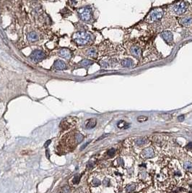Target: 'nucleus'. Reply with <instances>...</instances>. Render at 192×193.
<instances>
[{"instance_id":"5701e85b","label":"nucleus","mask_w":192,"mask_h":193,"mask_svg":"<svg viewBox=\"0 0 192 193\" xmlns=\"http://www.w3.org/2000/svg\"><path fill=\"white\" fill-rule=\"evenodd\" d=\"M135 189V185L134 184H130L129 186H128L127 188H126V189H127V191L128 192H132V191H134Z\"/></svg>"},{"instance_id":"f3484780","label":"nucleus","mask_w":192,"mask_h":193,"mask_svg":"<svg viewBox=\"0 0 192 193\" xmlns=\"http://www.w3.org/2000/svg\"><path fill=\"white\" fill-rule=\"evenodd\" d=\"M28 40L30 41H36L37 39H38V36H37V34L36 33L31 32L28 34Z\"/></svg>"},{"instance_id":"393cba45","label":"nucleus","mask_w":192,"mask_h":193,"mask_svg":"<svg viewBox=\"0 0 192 193\" xmlns=\"http://www.w3.org/2000/svg\"><path fill=\"white\" fill-rule=\"evenodd\" d=\"M93 184L94 186H98L100 184V182L98 180H95V181H93Z\"/></svg>"},{"instance_id":"9b49d317","label":"nucleus","mask_w":192,"mask_h":193,"mask_svg":"<svg viewBox=\"0 0 192 193\" xmlns=\"http://www.w3.org/2000/svg\"><path fill=\"white\" fill-rule=\"evenodd\" d=\"M59 54L60 57L65 59H69L72 56V52H70V50H69L67 49H62L59 51Z\"/></svg>"},{"instance_id":"dca6fc26","label":"nucleus","mask_w":192,"mask_h":193,"mask_svg":"<svg viewBox=\"0 0 192 193\" xmlns=\"http://www.w3.org/2000/svg\"><path fill=\"white\" fill-rule=\"evenodd\" d=\"M134 143L137 146H142L147 143V139L145 138H138L134 141Z\"/></svg>"},{"instance_id":"a878e982","label":"nucleus","mask_w":192,"mask_h":193,"mask_svg":"<svg viewBox=\"0 0 192 193\" xmlns=\"http://www.w3.org/2000/svg\"><path fill=\"white\" fill-rule=\"evenodd\" d=\"M186 148L188 150H192V142H190L187 145Z\"/></svg>"},{"instance_id":"4468645a","label":"nucleus","mask_w":192,"mask_h":193,"mask_svg":"<svg viewBox=\"0 0 192 193\" xmlns=\"http://www.w3.org/2000/svg\"><path fill=\"white\" fill-rule=\"evenodd\" d=\"M121 66L124 67H130L133 65V61L129 58H126V59H124L121 61Z\"/></svg>"},{"instance_id":"a211bd4d","label":"nucleus","mask_w":192,"mask_h":193,"mask_svg":"<svg viewBox=\"0 0 192 193\" xmlns=\"http://www.w3.org/2000/svg\"><path fill=\"white\" fill-rule=\"evenodd\" d=\"M117 125H118V127L120 128V129H122V128H124V129H127V128L129 127V125L126 122L122 121V120H121V121L119 122V123H118Z\"/></svg>"},{"instance_id":"2eb2a0df","label":"nucleus","mask_w":192,"mask_h":193,"mask_svg":"<svg viewBox=\"0 0 192 193\" xmlns=\"http://www.w3.org/2000/svg\"><path fill=\"white\" fill-rule=\"evenodd\" d=\"M87 55L90 57H93L95 58L97 57V52L95 50V49L94 48H91V49H89L87 51Z\"/></svg>"},{"instance_id":"f8f14e48","label":"nucleus","mask_w":192,"mask_h":193,"mask_svg":"<svg viewBox=\"0 0 192 193\" xmlns=\"http://www.w3.org/2000/svg\"><path fill=\"white\" fill-rule=\"evenodd\" d=\"M54 67L56 68L58 70H63L65 69L67 66L64 62H63L62 60H57L54 63Z\"/></svg>"},{"instance_id":"aec40b11","label":"nucleus","mask_w":192,"mask_h":193,"mask_svg":"<svg viewBox=\"0 0 192 193\" xmlns=\"http://www.w3.org/2000/svg\"><path fill=\"white\" fill-rule=\"evenodd\" d=\"M183 167L184 168L187 170V171H190L192 169V162L191 161H186L184 162L183 164Z\"/></svg>"},{"instance_id":"b1692460","label":"nucleus","mask_w":192,"mask_h":193,"mask_svg":"<svg viewBox=\"0 0 192 193\" xmlns=\"http://www.w3.org/2000/svg\"><path fill=\"white\" fill-rule=\"evenodd\" d=\"M79 180H80V177L79 176H75L74 177V179H73V183L74 184H78L79 182Z\"/></svg>"},{"instance_id":"20e7f679","label":"nucleus","mask_w":192,"mask_h":193,"mask_svg":"<svg viewBox=\"0 0 192 193\" xmlns=\"http://www.w3.org/2000/svg\"><path fill=\"white\" fill-rule=\"evenodd\" d=\"M78 13L81 20L84 21H88L92 17V11L88 7H83L79 9Z\"/></svg>"},{"instance_id":"0eeeda50","label":"nucleus","mask_w":192,"mask_h":193,"mask_svg":"<svg viewBox=\"0 0 192 193\" xmlns=\"http://www.w3.org/2000/svg\"><path fill=\"white\" fill-rule=\"evenodd\" d=\"M154 156H155L154 150L150 147L145 148L141 153V156L143 158H152Z\"/></svg>"},{"instance_id":"412c9836","label":"nucleus","mask_w":192,"mask_h":193,"mask_svg":"<svg viewBox=\"0 0 192 193\" xmlns=\"http://www.w3.org/2000/svg\"><path fill=\"white\" fill-rule=\"evenodd\" d=\"M147 120V117L145 116H140L137 117V121L139 122H146Z\"/></svg>"},{"instance_id":"f03ea898","label":"nucleus","mask_w":192,"mask_h":193,"mask_svg":"<svg viewBox=\"0 0 192 193\" xmlns=\"http://www.w3.org/2000/svg\"><path fill=\"white\" fill-rule=\"evenodd\" d=\"M188 7V3L187 2H177L172 6V12L176 15H183L186 12Z\"/></svg>"},{"instance_id":"6ab92c4d","label":"nucleus","mask_w":192,"mask_h":193,"mask_svg":"<svg viewBox=\"0 0 192 193\" xmlns=\"http://www.w3.org/2000/svg\"><path fill=\"white\" fill-rule=\"evenodd\" d=\"M79 64H80V65H81L82 67H88L89 65L92 64H93V62L90 61V59H83Z\"/></svg>"},{"instance_id":"9d476101","label":"nucleus","mask_w":192,"mask_h":193,"mask_svg":"<svg viewBox=\"0 0 192 193\" xmlns=\"http://www.w3.org/2000/svg\"><path fill=\"white\" fill-rule=\"evenodd\" d=\"M180 24L183 26H189L192 25V17H183L180 19Z\"/></svg>"},{"instance_id":"ddd939ff","label":"nucleus","mask_w":192,"mask_h":193,"mask_svg":"<svg viewBox=\"0 0 192 193\" xmlns=\"http://www.w3.org/2000/svg\"><path fill=\"white\" fill-rule=\"evenodd\" d=\"M97 124V120L95 119H90L87 120L85 122V127L87 129H93L94 128Z\"/></svg>"},{"instance_id":"423d86ee","label":"nucleus","mask_w":192,"mask_h":193,"mask_svg":"<svg viewBox=\"0 0 192 193\" xmlns=\"http://www.w3.org/2000/svg\"><path fill=\"white\" fill-rule=\"evenodd\" d=\"M74 125H75L74 118L67 117V118H66V119H64L62 121L60 127H61V128H62L63 130H67V129L71 128Z\"/></svg>"},{"instance_id":"7ed1b4c3","label":"nucleus","mask_w":192,"mask_h":193,"mask_svg":"<svg viewBox=\"0 0 192 193\" xmlns=\"http://www.w3.org/2000/svg\"><path fill=\"white\" fill-rule=\"evenodd\" d=\"M163 16V10L160 8H156L150 12L147 17V20L148 22H155L160 20Z\"/></svg>"},{"instance_id":"4be33fe9","label":"nucleus","mask_w":192,"mask_h":193,"mask_svg":"<svg viewBox=\"0 0 192 193\" xmlns=\"http://www.w3.org/2000/svg\"><path fill=\"white\" fill-rule=\"evenodd\" d=\"M107 154H108V156H111V157L114 156L115 154V150L114 149V148H112V149L109 150L107 152Z\"/></svg>"},{"instance_id":"1a4fd4ad","label":"nucleus","mask_w":192,"mask_h":193,"mask_svg":"<svg viewBox=\"0 0 192 193\" xmlns=\"http://www.w3.org/2000/svg\"><path fill=\"white\" fill-rule=\"evenodd\" d=\"M130 53H131V54L133 57L139 59L141 56L140 48L139 46H132L130 48Z\"/></svg>"},{"instance_id":"6e6552de","label":"nucleus","mask_w":192,"mask_h":193,"mask_svg":"<svg viewBox=\"0 0 192 193\" xmlns=\"http://www.w3.org/2000/svg\"><path fill=\"white\" fill-rule=\"evenodd\" d=\"M161 37L165 41L169 44L171 43L173 41V34L171 31H163L161 33Z\"/></svg>"},{"instance_id":"bb28decb","label":"nucleus","mask_w":192,"mask_h":193,"mask_svg":"<svg viewBox=\"0 0 192 193\" xmlns=\"http://www.w3.org/2000/svg\"><path fill=\"white\" fill-rule=\"evenodd\" d=\"M178 119L179 120L180 122H183V121L184 120V116H183V115H181V116H179L178 117Z\"/></svg>"},{"instance_id":"f257e3e1","label":"nucleus","mask_w":192,"mask_h":193,"mask_svg":"<svg viewBox=\"0 0 192 193\" xmlns=\"http://www.w3.org/2000/svg\"><path fill=\"white\" fill-rule=\"evenodd\" d=\"M74 41L78 45H86L91 40V36L85 32H77L73 36Z\"/></svg>"},{"instance_id":"cd10ccee","label":"nucleus","mask_w":192,"mask_h":193,"mask_svg":"<svg viewBox=\"0 0 192 193\" xmlns=\"http://www.w3.org/2000/svg\"><path fill=\"white\" fill-rule=\"evenodd\" d=\"M51 142V140L47 141L45 143V145H44V147H45V148H46V147H48V145H49V144H50Z\"/></svg>"},{"instance_id":"39448f33","label":"nucleus","mask_w":192,"mask_h":193,"mask_svg":"<svg viewBox=\"0 0 192 193\" xmlns=\"http://www.w3.org/2000/svg\"><path fill=\"white\" fill-rule=\"evenodd\" d=\"M45 58H46L45 53L40 51V50H36V51L33 52L31 55V59L35 62H39L43 59H44Z\"/></svg>"}]
</instances>
